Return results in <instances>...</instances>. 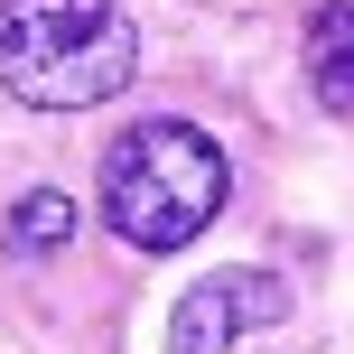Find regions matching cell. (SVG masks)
<instances>
[{"label":"cell","instance_id":"1","mask_svg":"<svg viewBox=\"0 0 354 354\" xmlns=\"http://www.w3.org/2000/svg\"><path fill=\"white\" fill-rule=\"evenodd\" d=\"M140 75L122 0H0V84L28 112H93Z\"/></svg>","mask_w":354,"mask_h":354},{"label":"cell","instance_id":"2","mask_svg":"<svg viewBox=\"0 0 354 354\" xmlns=\"http://www.w3.org/2000/svg\"><path fill=\"white\" fill-rule=\"evenodd\" d=\"M224 149L205 140L196 122H131L122 140L103 149V224L122 233L131 252H177L224 214Z\"/></svg>","mask_w":354,"mask_h":354},{"label":"cell","instance_id":"3","mask_svg":"<svg viewBox=\"0 0 354 354\" xmlns=\"http://www.w3.org/2000/svg\"><path fill=\"white\" fill-rule=\"evenodd\" d=\"M289 317V280L280 270H205L168 317V354H233L252 326Z\"/></svg>","mask_w":354,"mask_h":354},{"label":"cell","instance_id":"4","mask_svg":"<svg viewBox=\"0 0 354 354\" xmlns=\"http://www.w3.org/2000/svg\"><path fill=\"white\" fill-rule=\"evenodd\" d=\"M308 84H317L326 112L354 122V0H336V10L308 19Z\"/></svg>","mask_w":354,"mask_h":354},{"label":"cell","instance_id":"5","mask_svg":"<svg viewBox=\"0 0 354 354\" xmlns=\"http://www.w3.org/2000/svg\"><path fill=\"white\" fill-rule=\"evenodd\" d=\"M66 233H75V196L28 187V196L10 205V252H66Z\"/></svg>","mask_w":354,"mask_h":354}]
</instances>
